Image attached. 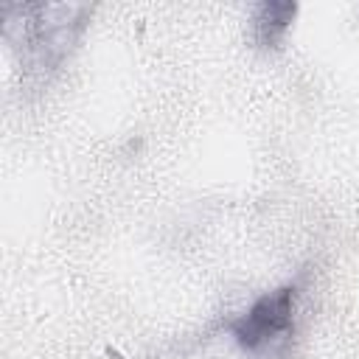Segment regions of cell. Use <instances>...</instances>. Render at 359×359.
Masks as SVG:
<instances>
[{"label":"cell","mask_w":359,"mask_h":359,"mask_svg":"<svg viewBox=\"0 0 359 359\" xmlns=\"http://www.w3.org/2000/svg\"><path fill=\"white\" fill-rule=\"evenodd\" d=\"M292 303H294V289H278L275 294L261 297L236 325V339L247 351H261L269 342L280 339L292 328Z\"/></svg>","instance_id":"obj_1"}]
</instances>
